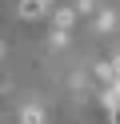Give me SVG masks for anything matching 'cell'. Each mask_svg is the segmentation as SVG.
I'll return each mask as SVG.
<instances>
[{
	"mask_svg": "<svg viewBox=\"0 0 120 124\" xmlns=\"http://www.w3.org/2000/svg\"><path fill=\"white\" fill-rule=\"evenodd\" d=\"M112 28H116V16H112L108 8H104V12H96V32H112Z\"/></svg>",
	"mask_w": 120,
	"mask_h": 124,
	"instance_id": "4",
	"label": "cell"
},
{
	"mask_svg": "<svg viewBox=\"0 0 120 124\" xmlns=\"http://www.w3.org/2000/svg\"><path fill=\"white\" fill-rule=\"evenodd\" d=\"M48 12V0H20V20H40Z\"/></svg>",
	"mask_w": 120,
	"mask_h": 124,
	"instance_id": "1",
	"label": "cell"
},
{
	"mask_svg": "<svg viewBox=\"0 0 120 124\" xmlns=\"http://www.w3.org/2000/svg\"><path fill=\"white\" fill-rule=\"evenodd\" d=\"M20 124H44V112H40L36 104H28V108H20Z\"/></svg>",
	"mask_w": 120,
	"mask_h": 124,
	"instance_id": "3",
	"label": "cell"
},
{
	"mask_svg": "<svg viewBox=\"0 0 120 124\" xmlns=\"http://www.w3.org/2000/svg\"><path fill=\"white\" fill-rule=\"evenodd\" d=\"M0 56H4V44H0Z\"/></svg>",
	"mask_w": 120,
	"mask_h": 124,
	"instance_id": "6",
	"label": "cell"
},
{
	"mask_svg": "<svg viewBox=\"0 0 120 124\" xmlns=\"http://www.w3.org/2000/svg\"><path fill=\"white\" fill-rule=\"evenodd\" d=\"M52 20H56V28H60V32H68V28L76 24V8H56Z\"/></svg>",
	"mask_w": 120,
	"mask_h": 124,
	"instance_id": "2",
	"label": "cell"
},
{
	"mask_svg": "<svg viewBox=\"0 0 120 124\" xmlns=\"http://www.w3.org/2000/svg\"><path fill=\"white\" fill-rule=\"evenodd\" d=\"M64 44H68V32H60V28H56V32H52V48H64Z\"/></svg>",
	"mask_w": 120,
	"mask_h": 124,
	"instance_id": "5",
	"label": "cell"
}]
</instances>
